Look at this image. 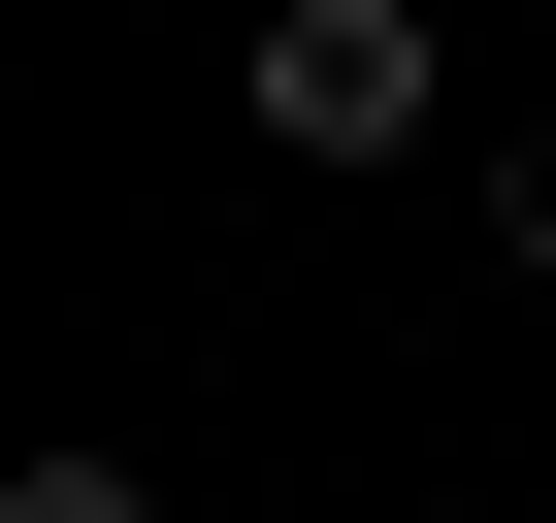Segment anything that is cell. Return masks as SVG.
Returning a JSON list of instances; mask_svg holds the SVG:
<instances>
[{
	"label": "cell",
	"mask_w": 556,
	"mask_h": 523,
	"mask_svg": "<svg viewBox=\"0 0 556 523\" xmlns=\"http://www.w3.org/2000/svg\"><path fill=\"white\" fill-rule=\"evenodd\" d=\"M426 99H458L426 0H262V131L295 164H426Z\"/></svg>",
	"instance_id": "cell-1"
},
{
	"label": "cell",
	"mask_w": 556,
	"mask_h": 523,
	"mask_svg": "<svg viewBox=\"0 0 556 523\" xmlns=\"http://www.w3.org/2000/svg\"><path fill=\"white\" fill-rule=\"evenodd\" d=\"M0 523H164V490H131L99 425H66V458H0Z\"/></svg>",
	"instance_id": "cell-2"
}]
</instances>
